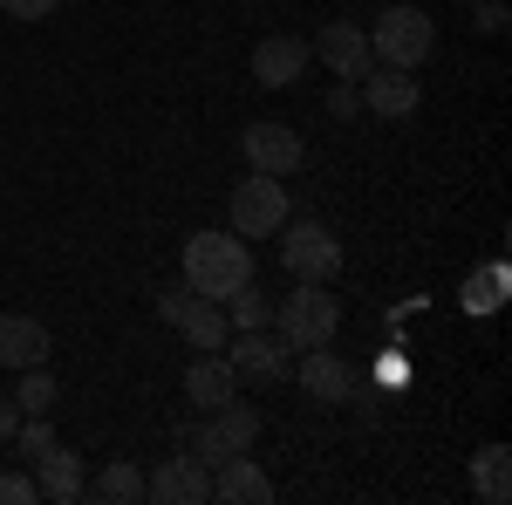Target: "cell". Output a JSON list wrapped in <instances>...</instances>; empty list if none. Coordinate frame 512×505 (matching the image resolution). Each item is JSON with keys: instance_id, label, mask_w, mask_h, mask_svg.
I'll return each instance as SVG.
<instances>
[{"instance_id": "13", "label": "cell", "mask_w": 512, "mask_h": 505, "mask_svg": "<svg viewBox=\"0 0 512 505\" xmlns=\"http://www.w3.org/2000/svg\"><path fill=\"white\" fill-rule=\"evenodd\" d=\"M315 55H321V62H328V69H335L342 82H362L369 69H376V55H369V35H362L355 21H328V28L315 35Z\"/></svg>"}, {"instance_id": "15", "label": "cell", "mask_w": 512, "mask_h": 505, "mask_svg": "<svg viewBox=\"0 0 512 505\" xmlns=\"http://www.w3.org/2000/svg\"><path fill=\"white\" fill-rule=\"evenodd\" d=\"M82 485H89V471H82V458L69 444H55L48 458H35V492L48 505H82Z\"/></svg>"}, {"instance_id": "6", "label": "cell", "mask_w": 512, "mask_h": 505, "mask_svg": "<svg viewBox=\"0 0 512 505\" xmlns=\"http://www.w3.org/2000/svg\"><path fill=\"white\" fill-rule=\"evenodd\" d=\"M226 219H233L239 239H274L294 212H287V185L267 178V171H253L246 185H233V205H226Z\"/></svg>"}, {"instance_id": "23", "label": "cell", "mask_w": 512, "mask_h": 505, "mask_svg": "<svg viewBox=\"0 0 512 505\" xmlns=\"http://www.w3.org/2000/svg\"><path fill=\"white\" fill-rule=\"evenodd\" d=\"M55 444H62V437H55V424H48V417H21V430H14V451H21L28 465H35V458H48Z\"/></svg>"}, {"instance_id": "5", "label": "cell", "mask_w": 512, "mask_h": 505, "mask_svg": "<svg viewBox=\"0 0 512 505\" xmlns=\"http://www.w3.org/2000/svg\"><path fill=\"white\" fill-rule=\"evenodd\" d=\"M280 267L294 280H335L342 273V239L328 233L321 219H287L280 226Z\"/></svg>"}, {"instance_id": "18", "label": "cell", "mask_w": 512, "mask_h": 505, "mask_svg": "<svg viewBox=\"0 0 512 505\" xmlns=\"http://www.w3.org/2000/svg\"><path fill=\"white\" fill-rule=\"evenodd\" d=\"M48 362V328L35 314H0V369H35Z\"/></svg>"}, {"instance_id": "19", "label": "cell", "mask_w": 512, "mask_h": 505, "mask_svg": "<svg viewBox=\"0 0 512 505\" xmlns=\"http://www.w3.org/2000/svg\"><path fill=\"white\" fill-rule=\"evenodd\" d=\"M82 499H96V505H137V499H144V471L117 458V465H103L89 485H82Z\"/></svg>"}, {"instance_id": "29", "label": "cell", "mask_w": 512, "mask_h": 505, "mask_svg": "<svg viewBox=\"0 0 512 505\" xmlns=\"http://www.w3.org/2000/svg\"><path fill=\"white\" fill-rule=\"evenodd\" d=\"M355 103H362V89H355V82H342V89L328 96V110H335V117H355Z\"/></svg>"}, {"instance_id": "10", "label": "cell", "mask_w": 512, "mask_h": 505, "mask_svg": "<svg viewBox=\"0 0 512 505\" xmlns=\"http://www.w3.org/2000/svg\"><path fill=\"white\" fill-rule=\"evenodd\" d=\"M301 389L315 396V403H355L362 396V376H355V362H342L335 349H301Z\"/></svg>"}, {"instance_id": "2", "label": "cell", "mask_w": 512, "mask_h": 505, "mask_svg": "<svg viewBox=\"0 0 512 505\" xmlns=\"http://www.w3.org/2000/svg\"><path fill=\"white\" fill-rule=\"evenodd\" d=\"M335 328H342V301L328 294V280H301L287 301H274V335L294 355L301 349H328Z\"/></svg>"}, {"instance_id": "20", "label": "cell", "mask_w": 512, "mask_h": 505, "mask_svg": "<svg viewBox=\"0 0 512 505\" xmlns=\"http://www.w3.org/2000/svg\"><path fill=\"white\" fill-rule=\"evenodd\" d=\"M472 492L485 505H506V492H512V451L506 444H485L472 458Z\"/></svg>"}, {"instance_id": "9", "label": "cell", "mask_w": 512, "mask_h": 505, "mask_svg": "<svg viewBox=\"0 0 512 505\" xmlns=\"http://www.w3.org/2000/svg\"><path fill=\"white\" fill-rule=\"evenodd\" d=\"M144 499L151 505H205L212 499V471L198 465L192 451H178V458H164V465L144 478Z\"/></svg>"}, {"instance_id": "7", "label": "cell", "mask_w": 512, "mask_h": 505, "mask_svg": "<svg viewBox=\"0 0 512 505\" xmlns=\"http://www.w3.org/2000/svg\"><path fill=\"white\" fill-rule=\"evenodd\" d=\"M158 314L192 342L198 355L205 349H226V335H233V321H226V308L219 301H205V294H192V287H158Z\"/></svg>"}, {"instance_id": "28", "label": "cell", "mask_w": 512, "mask_h": 505, "mask_svg": "<svg viewBox=\"0 0 512 505\" xmlns=\"http://www.w3.org/2000/svg\"><path fill=\"white\" fill-rule=\"evenodd\" d=\"M14 430H21V403H14V396H7V389H0V444H7V437H14Z\"/></svg>"}, {"instance_id": "14", "label": "cell", "mask_w": 512, "mask_h": 505, "mask_svg": "<svg viewBox=\"0 0 512 505\" xmlns=\"http://www.w3.org/2000/svg\"><path fill=\"white\" fill-rule=\"evenodd\" d=\"M308 76V41L301 35H267L253 48V82L260 89H287V82Z\"/></svg>"}, {"instance_id": "27", "label": "cell", "mask_w": 512, "mask_h": 505, "mask_svg": "<svg viewBox=\"0 0 512 505\" xmlns=\"http://www.w3.org/2000/svg\"><path fill=\"white\" fill-rule=\"evenodd\" d=\"M62 0H0V14H14V21H48Z\"/></svg>"}, {"instance_id": "12", "label": "cell", "mask_w": 512, "mask_h": 505, "mask_svg": "<svg viewBox=\"0 0 512 505\" xmlns=\"http://www.w3.org/2000/svg\"><path fill=\"white\" fill-rule=\"evenodd\" d=\"M239 151H246V164L253 171H267V178H294L301 171V137L287 130V123H253L246 137H239Z\"/></svg>"}, {"instance_id": "3", "label": "cell", "mask_w": 512, "mask_h": 505, "mask_svg": "<svg viewBox=\"0 0 512 505\" xmlns=\"http://www.w3.org/2000/svg\"><path fill=\"white\" fill-rule=\"evenodd\" d=\"M437 48V21L424 7H383L376 28H369V55L390 62V69H424Z\"/></svg>"}, {"instance_id": "1", "label": "cell", "mask_w": 512, "mask_h": 505, "mask_svg": "<svg viewBox=\"0 0 512 505\" xmlns=\"http://www.w3.org/2000/svg\"><path fill=\"white\" fill-rule=\"evenodd\" d=\"M253 280V253H246V239L226 226V233H192L185 239V287L205 294V301H219L226 308V294H239Z\"/></svg>"}, {"instance_id": "21", "label": "cell", "mask_w": 512, "mask_h": 505, "mask_svg": "<svg viewBox=\"0 0 512 505\" xmlns=\"http://www.w3.org/2000/svg\"><path fill=\"white\" fill-rule=\"evenodd\" d=\"M226 321H233V328H274V301L246 280L239 294H226Z\"/></svg>"}, {"instance_id": "17", "label": "cell", "mask_w": 512, "mask_h": 505, "mask_svg": "<svg viewBox=\"0 0 512 505\" xmlns=\"http://www.w3.org/2000/svg\"><path fill=\"white\" fill-rule=\"evenodd\" d=\"M219 478H212V499L226 505H267L274 499V478L253 465V451H239V458H226V465H212Z\"/></svg>"}, {"instance_id": "25", "label": "cell", "mask_w": 512, "mask_h": 505, "mask_svg": "<svg viewBox=\"0 0 512 505\" xmlns=\"http://www.w3.org/2000/svg\"><path fill=\"white\" fill-rule=\"evenodd\" d=\"M41 492H35V478L28 471H0V505H35Z\"/></svg>"}, {"instance_id": "16", "label": "cell", "mask_w": 512, "mask_h": 505, "mask_svg": "<svg viewBox=\"0 0 512 505\" xmlns=\"http://www.w3.org/2000/svg\"><path fill=\"white\" fill-rule=\"evenodd\" d=\"M185 396H192L198 410H219V403H233V396H239V376H233V362H226L219 349L192 355V369H185Z\"/></svg>"}, {"instance_id": "8", "label": "cell", "mask_w": 512, "mask_h": 505, "mask_svg": "<svg viewBox=\"0 0 512 505\" xmlns=\"http://www.w3.org/2000/svg\"><path fill=\"white\" fill-rule=\"evenodd\" d=\"M226 362H233L239 383H280L287 369H294V349L280 342V335H267V328H239V335H226Z\"/></svg>"}, {"instance_id": "11", "label": "cell", "mask_w": 512, "mask_h": 505, "mask_svg": "<svg viewBox=\"0 0 512 505\" xmlns=\"http://www.w3.org/2000/svg\"><path fill=\"white\" fill-rule=\"evenodd\" d=\"M355 89H362V103H369L376 117H390V123L410 117V110L424 103V82H417V69H390V62H376V69L355 82Z\"/></svg>"}, {"instance_id": "4", "label": "cell", "mask_w": 512, "mask_h": 505, "mask_svg": "<svg viewBox=\"0 0 512 505\" xmlns=\"http://www.w3.org/2000/svg\"><path fill=\"white\" fill-rule=\"evenodd\" d=\"M253 437H260V410L233 396V403H219V410L192 430V458L212 471V465H226V458H239V451H253Z\"/></svg>"}, {"instance_id": "24", "label": "cell", "mask_w": 512, "mask_h": 505, "mask_svg": "<svg viewBox=\"0 0 512 505\" xmlns=\"http://www.w3.org/2000/svg\"><path fill=\"white\" fill-rule=\"evenodd\" d=\"M499 287H506V267H485L472 287H465V308H499Z\"/></svg>"}, {"instance_id": "22", "label": "cell", "mask_w": 512, "mask_h": 505, "mask_svg": "<svg viewBox=\"0 0 512 505\" xmlns=\"http://www.w3.org/2000/svg\"><path fill=\"white\" fill-rule=\"evenodd\" d=\"M14 403H21V417H48V403H55V376H48V362L21 369V389H14Z\"/></svg>"}, {"instance_id": "26", "label": "cell", "mask_w": 512, "mask_h": 505, "mask_svg": "<svg viewBox=\"0 0 512 505\" xmlns=\"http://www.w3.org/2000/svg\"><path fill=\"white\" fill-rule=\"evenodd\" d=\"M472 28H478V35H499V28H506V0H478Z\"/></svg>"}]
</instances>
